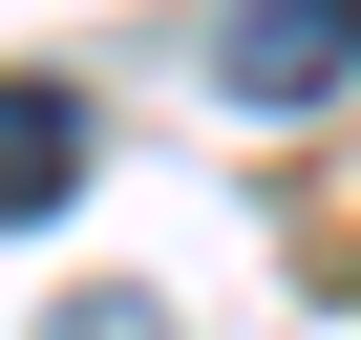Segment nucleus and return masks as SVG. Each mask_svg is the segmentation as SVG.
<instances>
[{
    "mask_svg": "<svg viewBox=\"0 0 361 340\" xmlns=\"http://www.w3.org/2000/svg\"><path fill=\"white\" fill-rule=\"evenodd\" d=\"M213 64H234V107H319V85H340V22H319V0H234Z\"/></svg>",
    "mask_w": 361,
    "mask_h": 340,
    "instance_id": "nucleus-1",
    "label": "nucleus"
},
{
    "mask_svg": "<svg viewBox=\"0 0 361 340\" xmlns=\"http://www.w3.org/2000/svg\"><path fill=\"white\" fill-rule=\"evenodd\" d=\"M85 192V85H0V213H64Z\"/></svg>",
    "mask_w": 361,
    "mask_h": 340,
    "instance_id": "nucleus-2",
    "label": "nucleus"
},
{
    "mask_svg": "<svg viewBox=\"0 0 361 340\" xmlns=\"http://www.w3.org/2000/svg\"><path fill=\"white\" fill-rule=\"evenodd\" d=\"M43 340H170V319H149V298H85V319H43Z\"/></svg>",
    "mask_w": 361,
    "mask_h": 340,
    "instance_id": "nucleus-3",
    "label": "nucleus"
},
{
    "mask_svg": "<svg viewBox=\"0 0 361 340\" xmlns=\"http://www.w3.org/2000/svg\"><path fill=\"white\" fill-rule=\"evenodd\" d=\"M319 22H340V64H361V0H319Z\"/></svg>",
    "mask_w": 361,
    "mask_h": 340,
    "instance_id": "nucleus-4",
    "label": "nucleus"
}]
</instances>
